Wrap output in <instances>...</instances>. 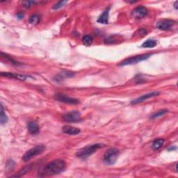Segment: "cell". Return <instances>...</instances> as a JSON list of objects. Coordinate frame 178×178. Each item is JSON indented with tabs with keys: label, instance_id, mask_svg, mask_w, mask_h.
Instances as JSON below:
<instances>
[{
	"label": "cell",
	"instance_id": "7c38bea8",
	"mask_svg": "<svg viewBox=\"0 0 178 178\" xmlns=\"http://www.w3.org/2000/svg\"><path fill=\"white\" fill-rule=\"evenodd\" d=\"M63 132L68 135H77L80 133V130L75 127L70 125H65L63 127Z\"/></svg>",
	"mask_w": 178,
	"mask_h": 178
},
{
	"label": "cell",
	"instance_id": "4316f807",
	"mask_svg": "<svg viewBox=\"0 0 178 178\" xmlns=\"http://www.w3.org/2000/svg\"><path fill=\"white\" fill-rule=\"evenodd\" d=\"M139 35H141V36H145V35L147 34L148 31H147V30L145 29H141L139 31Z\"/></svg>",
	"mask_w": 178,
	"mask_h": 178
},
{
	"label": "cell",
	"instance_id": "3957f363",
	"mask_svg": "<svg viewBox=\"0 0 178 178\" xmlns=\"http://www.w3.org/2000/svg\"><path fill=\"white\" fill-rule=\"evenodd\" d=\"M119 154L118 150L114 148L107 150L104 154V162L108 165L114 164L118 158Z\"/></svg>",
	"mask_w": 178,
	"mask_h": 178
},
{
	"label": "cell",
	"instance_id": "ffe728a7",
	"mask_svg": "<svg viewBox=\"0 0 178 178\" xmlns=\"http://www.w3.org/2000/svg\"><path fill=\"white\" fill-rule=\"evenodd\" d=\"M93 38L91 36H89V35L84 36L82 38L83 43H84V45H86V46H90V45H91V44L93 43Z\"/></svg>",
	"mask_w": 178,
	"mask_h": 178
},
{
	"label": "cell",
	"instance_id": "44dd1931",
	"mask_svg": "<svg viewBox=\"0 0 178 178\" xmlns=\"http://www.w3.org/2000/svg\"><path fill=\"white\" fill-rule=\"evenodd\" d=\"M168 112V111L167 110H160L159 111V112H157V113H155V114H153V115L151 116V118L152 119H155V118H159L161 117V116H163L164 114H166V113Z\"/></svg>",
	"mask_w": 178,
	"mask_h": 178
},
{
	"label": "cell",
	"instance_id": "f1b7e54d",
	"mask_svg": "<svg viewBox=\"0 0 178 178\" xmlns=\"http://www.w3.org/2000/svg\"><path fill=\"white\" fill-rule=\"evenodd\" d=\"M177 1H175V9H177Z\"/></svg>",
	"mask_w": 178,
	"mask_h": 178
},
{
	"label": "cell",
	"instance_id": "cb8c5ba5",
	"mask_svg": "<svg viewBox=\"0 0 178 178\" xmlns=\"http://www.w3.org/2000/svg\"><path fill=\"white\" fill-rule=\"evenodd\" d=\"M67 3H68V1H60L57 3H56V4H54V6H53V9L57 10L59 9V8H62V7L64 6L65 4H66Z\"/></svg>",
	"mask_w": 178,
	"mask_h": 178
},
{
	"label": "cell",
	"instance_id": "83f0119b",
	"mask_svg": "<svg viewBox=\"0 0 178 178\" xmlns=\"http://www.w3.org/2000/svg\"><path fill=\"white\" fill-rule=\"evenodd\" d=\"M17 17L19 19H22L24 17V13H19L17 14Z\"/></svg>",
	"mask_w": 178,
	"mask_h": 178
},
{
	"label": "cell",
	"instance_id": "484cf974",
	"mask_svg": "<svg viewBox=\"0 0 178 178\" xmlns=\"http://www.w3.org/2000/svg\"><path fill=\"white\" fill-rule=\"evenodd\" d=\"M14 165H15V163H14L13 161H8V163H7V165H6V168L9 169V170H12V169L13 168Z\"/></svg>",
	"mask_w": 178,
	"mask_h": 178
},
{
	"label": "cell",
	"instance_id": "8992f818",
	"mask_svg": "<svg viewBox=\"0 0 178 178\" xmlns=\"http://www.w3.org/2000/svg\"><path fill=\"white\" fill-rule=\"evenodd\" d=\"M63 119L68 123H78L82 120L80 113L77 111L67 113L63 116Z\"/></svg>",
	"mask_w": 178,
	"mask_h": 178
},
{
	"label": "cell",
	"instance_id": "9c48e42d",
	"mask_svg": "<svg viewBox=\"0 0 178 178\" xmlns=\"http://www.w3.org/2000/svg\"><path fill=\"white\" fill-rule=\"evenodd\" d=\"M148 14V9L145 6H139L133 10V15L136 18L141 19L146 16Z\"/></svg>",
	"mask_w": 178,
	"mask_h": 178
},
{
	"label": "cell",
	"instance_id": "7402d4cb",
	"mask_svg": "<svg viewBox=\"0 0 178 178\" xmlns=\"http://www.w3.org/2000/svg\"><path fill=\"white\" fill-rule=\"evenodd\" d=\"M1 56H2V57L5 58L6 60H8L9 62H10L11 63H13V64H15V65H17V66H18V65H20V63L19 62H17V61H15V60H14L12 59L11 57H10V56L7 55L6 54H4L3 52H1Z\"/></svg>",
	"mask_w": 178,
	"mask_h": 178
},
{
	"label": "cell",
	"instance_id": "e0dca14e",
	"mask_svg": "<svg viewBox=\"0 0 178 178\" xmlns=\"http://www.w3.org/2000/svg\"><path fill=\"white\" fill-rule=\"evenodd\" d=\"M157 45V41L153 39H148L144 42L142 45V47L143 48H153Z\"/></svg>",
	"mask_w": 178,
	"mask_h": 178
},
{
	"label": "cell",
	"instance_id": "277c9868",
	"mask_svg": "<svg viewBox=\"0 0 178 178\" xmlns=\"http://www.w3.org/2000/svg\"><path fill=\"white\" fill-rule=\"evenodd\" d=\"M45 150V146L43 145V144H40V145L35 146V147L32 148L31 149L29 150L24 154V156L22 157V160H23L24 161H29V160H31V159L34 157L42 154Z\"/></svg>",
	"mask_w": 178,
	"mask_h": 178
},
{
	"label": "cell",
	"instance_id": "5b68a950",
	"mask_svg": "<svg viewBox=\"0 0 178 178\" xmlns=\"http://www.w3.org/2000/svg\"><path fill=\"white\" fill-rule=\"evenodd\" d=\"M152 55V54H142V55H137L133 57H130L127 59L124 60L122 61V63H121V66H128V65H132V64H135L141 61H145V60L148 59V58Z\"/></svg>",
	"mask_w": 178,
	"mask_h": 178
},
{
	"label": "cell",
	"instance_id": "7a4b0ae2",
	"mask_svg": "<svg viewBox=\"0 0 178 178\" xmlns=\"http://www.w3.org/2000/svg\"><path fill=\"white\" fill-rule=\"evenodd\" d=\"M105 146V144L102 143H96L92 144V145H89L77 151L76 155L77 157L79 158L86 159L91 156V155H92L93 153L96 152L98 150L102 148Z\"/></svg>",
	"mask_w": 178,
	"mask_h": 178
},
{
	"label": "cell",
	"instance_id": "d6986e66",
	"mask_svg": "<svg viewBox=\"0 0 178 178\" xmlns=\"http://www.w3.org/2000/svg\"><path fill=\"white\" fill-rule=\"evenodd\" d=\"M0 121H1V124L5 125L8 122V117L6 114L4 112V109H3V105H1V114H0Z\"/></svg>",
	"mask_w": 178,
	"mask_h": 178
},
{
	"label": "cell",
	"instance_id": "6da1fadb",
	"mask_svg": "<svg viewBox=\"0 0 178 178\" xmlns=\"http://www.w3.org/2000/svg\"><path fill=\"white\" fill-rule=\"evenodd\" d=\"M66 162L61 159H56L50 162L41 169L39 172L40 177H47L58 175L66 169Z\"/></svg>",
	"mask_w": 178,
	"mask_h": 178
},
{
	"label": "cell",
	"instance_id": "603a6c76",
	"mask_svg": "<svg viewBox=\"0 0 178 178\" xmlns=\"http://www.w3.org/2000/svg\"><path fill=\"white\" fill-rule=\"evenodd\" d=\"M22 5H23L24 7H25L26 8H31L37 3V1H23L22 2Z\"/></svg>",
	"mask_w": 178,
	"mask_h": 178
},
{
	"label": "cell",
	"instance_id": "4fadbf2b",
	"mask_svg": "<svg viewBox=\"0 0 178 178\" xmlns=\"http://www.w3.org/2000/svg\"><path fill=\"white\" fill-rule=\"evenodd\" d=\"M1 76H4L9 77V78H13L18 79V80L24 81L28 78V76L26 75H18V74H15V73H1Z\"/></svg>",
	"mask_w": 178,
	"mask_h": 178
},
{
	"label": "cell",
	"instance_id": "5bb4252c",
	"mask_svg": "<svg viewBox=\"0 0 178 178\" xmlns=\"http://www.w3.org/2000/svg\"><path fill=\"white\" fill-rule=\"evenodd\" d=\"M109 8H107V9L104 10L103 13L100 16L98 17V22L100 24H107L109 22Z\"/></svg>",
	"mask_w": 178,
	"mask_h": 178
},
{
	"label": "cell",
	"instance_id": "d4e9b609",
	"mask_svg": "<svg viewBox=\"0 0 178 178\" xmlns=\"http://www.w3.org/2000/svg\"><path fill=\"white\" fill-rule=\"evenodd\" d=\"M104 42L106 44H114L117 42V40L114 38V36H110L109 38H106Z\"/></svg>",
	"mask_w": 178,
	"mask_h": 178
},
{
	"label": "cell",
	"instance_id": "ba28073f",
	"mask_svg": "<svg viewBox=\"0 0 178 178\" xmlns=\"http://www.w3.org/2000/svg\"><path fill=\"white\" fill-rule=\"evenodd\" d=\"M175 24V22L170 20H162L157 24V27L159 29L163 30V31H166V30L170 29V28L173 26V24Z\"/></svg>",
	"mask_w": 178,
	"mask_h": 178
},
{
	"label": "cell",
	"instance_id": "9a60e30c",
	"mask_svg": "<svg viewBox=\"0 0 178 178\" xmlns=\"http://www.w3.org/2000/svg\"><path fill=\"white\" fill-rule=\"evenodd\" d=\"M32 166H33V165H31V164L27 166H25L24 168H23L22 170H20V171L17 172V174H16L15 175L12 176V177H22V176H23L25 175V174L27 173L28 172H29L30 170H31V168H32Z\"/></svg>",
	"mask_w": 178,
	"mask_h": 178
},
{
	"label": "cell",
	"instance_id": "30bf717a",
	"mask_svg": "<svg viewBox=\"0 0 178 178\" xmlns=\"http://www.w3.org/2000/svg\"><path fill=\"white\" fill-rule=\"evenodd\" d=\"M159 94V92H152V93H148V94H145V95H143V96L136 98V100H133V101L132 102V105H136V104L141 103V102H144L146 100L149 99V98H152V97H155V96H158Z\"/></svg>",
	"mask_w": 178,
	"mask_h": 178
},
{
	"label": "cell",
	"instance_id": "8fae6325",
	"mask_svg": "<svg viewBox=\"0 0 178 178\" xmlns=\"http://www.w3.org/2000/svg\"><path fill=\"white\" fill-rule=\"evenodd\" d=\"M27 129L29 130V133L33 135L37 134L40 131L39 125L35 121H29L27 123Z\"/></svg>",
	"mask_w": 178,
	"mask_h": 178
},
{
	"label": "cell",
	"instance_id": "ac0fdd59",
	"mask_svg": "<svg viewBox=\"0 0 178 178\" xmlns=\"http://www.w3.org/2000/svg\"><path fill=\"white\" fill-rule=\"evenodd\" d=\"M40 16L38 14H33L30 16L29 19V22L31 24H37L40 22Z\"/></svg>",
	"mask_w": 178,
	"mask_h": 178
},
{
	"label": "cell",
	"instance_id": "52a82bcc",
	"mask_svg": "<svg viewBox=\"0 0 178 178\" xmlns=\"http://www.w3.org/2000/svg\"><path fill=\"white\" fill-rule=\"evenodd\" d=\"M55 99L57 100L58 101L64 102L66 104H71V105H75V104L79 103V100L75 98H70L65 95L61 94V93H57L55 95Z\"/></svg>",
	"mask_w": 178,
	"mask_h": 178
},
{
	"label": "cell",
	"instance_id": "2e32d148",
	"mask_svg": "<svg viewBox=\"0 0 178 178\" xmlns=\"http://www.w3.org/2000/svg\"><path fill=\"white\" fill-rule=\"evenodd\" d=\"M163 143H164V139H157L153 141L152 144V148L154 150H157L159 149L160 148H161V146L163 145Z\"/></svg>",
	"mask_w": 178,
	"mask_h": 178
}]
</instances>
